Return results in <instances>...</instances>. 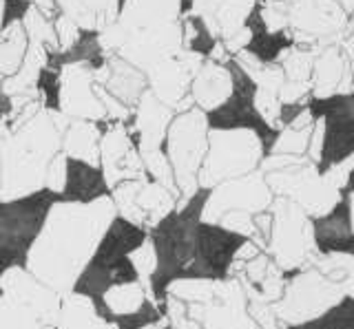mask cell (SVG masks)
<instances>
[{
	"instance_id": "obj_1",
	"label": "cell",
	"mask_w": 354,
	"mask_h": 329,
	"mask_svg": "<svg viewBox=\"0 0 354 329\" xmlns=\"http://www.w3.org/2000/svg\"><path fill=\"white\" fill-rule=\"evenodd\" d=\"M113 217L111 197L93 203L55 201L27 252L25 270L55 294L66 296Z\"/></svg>"
},
{
	"instance_id": "obj_2",
	"label": "cell",
	"mask_w": 354,
	"mask_h": 329,
	"mask_svg": "<svg viewBox=\"0 0 354 329\" xmlns=\"http://www.w3.org/2000/svg\"><path fill=\"white\" fill-rule=\"evenodd\" d=\"M69 117L40 108L20 126L0 128V199H16L44 188L47 166L62 150Z\"/></svg>"
},
{
	"instance_id": "obj_3",
	"label": "cell",
	"mask_w": 354,
	"mask_h": 329,
	"mask_svg": "<svg viewBox=\"0 0 354 329\" xmlns=\"http://www.w3.org/2000/svg\"><path fill=\"white\" fill-rule=\"evenodd\" d=\"M206 197V188H199L191 197H180L175 210L149 228V241L158 259L149 283V296L160 307L166 301V288L173 281L188 277L197 250V230L202 223Z\"/></svg>"
},
{
	"instance_id": "obj_4",
	"label": "cell",
	"mask_w": 354,
	"mask_h": 329,
	"mask_svg": "<svg viewBox=\"0 0 354 329\" xmlns=\"http://www.w3.org/2000/svg\"><path fill=\"white\" fill-rule=\"evenodd\" d=\"M259 170L274 197L290 199L310 219H328L343 201L341 190L335 188L308 157L266 155Z\"/></svg>"
},
{
	"instance_id": "obj_5",
	"label": "cell",
	"mask_w": 354,
	"mask_h": 329,
	"mask_svg": "<svg viewBox=\"0 0 354 329\" xmlns=\"http://www.w3.org/2000/svg\"><path fill=\"white\" fill-rule=\"evenodd\" d=\"M0 329H55L62 296L42 285L22 266L0 281Z\"/></svg>"
},
{
	"instance_id": "obj_6",
	"label": "cell",
	"mask_w": 354,
	"mask_h": 329,
	"mask_svg": "<svg viewBox=\"0 0 354 329\" xmlns=\"http://www.w3.org/2000/svg\"><path fill=\"white\" fill-rule=\"evenodd\" d=\"M266 157V144L252 128H213L208 130V148L197 172L199 188H215L217 183L237 179L259 170Z\"/></svg>"
},
{
	"instance_id": "obj_7",
	"label": "cell",
	"mask_w": 354,
	"mask_h": 329,
	"mask_svg": "<svg viewBox=\"0 0 354 329\" xmlns=\"http://www.w3.org/2000/svg\"><path fill=\"white\" fill-rule=\"evenodd\" d=\"M272 226L266 241V255H268L281 272H295L313 266L319 255L317 226L301 208L283 197H274L270 203Z\"/></svg>"
},
{
	"instance_id": "obj_8",
	"label": "cell",
	"mask_w": 354,
	"mask_h": 329,
	"mask_svg": "<svg viewBox=\"0 0 354 329\" xmlns=\"http://www.w3.org/2000/svg\"><path fill=\"white\" fill-rule=\"evenodd\" d=\"M208 130L206 113L197 106L175 113L166 128L162 152L171 163L173 181L180 197H191L199 190L197 172L206 157Z\"/></svg>"
},
{
	"instance_id": "obj_9",
	"label": "cell",
	"mask_w": 354,
	"mask_h": 329,
	"mask_svg": "<svg viewBox=\"0 0 354 329\" xmlns=\"http://www.w3.org/2000/svg\"><path fill=\"white\" fill-rule=\"evenodd\" d=\"M343 299L348 296L335 281H330L317 268L308 266L290 281H286L283 294L279 301L272 303V310L286 329L301 327L324 318L337 305H341Z\"/></svg>"
},
{
	"instance_id": "obj_10",
	"label": "cell",
	"mask_w": 354,
	"mask_h": 329,
	"mask_svg": "<svg viewBox=\"0 0 354 329\" xmlns=\"http://www.w3.org/2000/svg\"><path fill=\"white\" fill-rule=\"evenodd\" d=\"M288 36L295 45L319 51L339 45L346 36L350 18L337 0H283Z\"/></svg>"
},
{
	"instance_id": "obj_11",
	"label": "cell",
	"mask_w": 354,
	"mask_h": 329,
	"mask_svg": "<svg viewBox=\"0 0 354 329\" xmlns=\"http://www.w3.org/2000/svg\"><path fill=\"white\" fill-rule=\"evenodd\" d=\"M58 192L40 188L16 199H0V243L27 259Z\"/></svg>"
},
{
	"instance_id": "obj_12",
	"label": "cell",
	"mask_w": 354,
	"mask_h": 329,
	"mask_svg": "<svg viewBox=\"0 0 354 329\" xmlns=\"http://www.w3.org/2000/svg\"><path fill=\"white\" fill-rule=\"evenodd\" d=\"M272 199L274 195L266 183L263 172L254 170L243 175V177L221 181L215 188H210L204 201L202 221L217 223L219 217H224L226 212L259 215L268 210Z\"/></svg>"
},
{
	"instance_id": "obj_13",
	"label": "cell",
	"mask_w": 354,
	"mask_h": 329,
	"mask_svg": "<svg viewBox=\"0 0 354 329\" xmlns=\"http://www.w3.org/2000/svg\"><path fill=\"white\" fill-rule=\"evenodd\" d=\"M186 312L202 329H259L248 314L246 292L235 277L217 279L213 299L186 305Z\"/></svg>"
},
{
	"instance_id": "obj_14",
	"label": "cell",
	"mask_w": 354,
	"mask_h": 329,
	"mask_svg": "<svg viewBox=\"0 0 354 329\" xmlns=\"http://www.w3.org/2000/svg\"><path fill=\"white\" fill-rule=\"evenodd\" d=\"M100 166H102L111 188L120 181L147 177L140 150L131 144L127 130L120 122H113L102 133V139H100Z\"/></svg>"
},
{
	"instance_id": "obj_15",
	"label": "cell",
	"mask_w": 354,
	"mask_h": 329,
	"mask_svg": "<svg viewBox=\"0 0 354 329\" xmlns=\"http://www.w3.org/2000/svg\"><path fill=\"white\" fill-rule=\"evenodd\" d=\"M310 82H313L310 95H313V100L319 102H330L335 97L354 91V71L339 45H330L315 51L313 78H310Z\"/></svg>"
},
{
	"instance_id": "obj_16",
	"label": "cell",
	"mask_w": 354,
	"mask_h": 329,
	"mask_svg": "<svg viewBox=\"0 0 354 329\" xmlns=\"http://www.w3.org/2000/svg\"><path fill=\"white\" fill-rule=\"evenodd\" d=\"M111 197V186L100 163L64 155V183L58 201L64 203H93Z\"/></svg>"
},
{
	"instance_id": "obj_17",
	"label": "cell",
	"mask_w": 354,
	"mask_h": 329,
	"mask_svg": "<svg viewBox=\"0 0 354 329\" xmlns=\"http://www.w3.org/2000/svg\"><path fill=\"white\" fill-rule=\"evenodd\" d=\"M232 93V75L226 62H217L206 58L193 75L188 84V97L193 100L197 108L204 113L215 111L217 106L224 104Z\"/></svg>"
},
{
	"instance_id": "obj_18",
	"label": "cell",
	"mask_w": 354,
	"mask_h": 329,
	"mask_svg": "<svg viewBox=\"0 0 354 329\" xmlns=\"http://www.w3.org/2000/svg\"><path fill=\"white\" fill-rule=\"evenodd\" d=\"M106 78L100 82L104 89L124 104L127 108H136L138 102L149 91V78L140 67H136L127 58L111 53L106 60Z\"/></svg>"
},
{
	"instance_id": "obj_19",
	"label": "cell",
	"mask_w": 354,
	"mask_h": 329,
	"mask_svg": "<svg viewBox=\"0 0 354 329\" xmlns=\"http://www.w3.org/2000/svg\"><path fill=\"white\" fill-rule=\"evenodd\" d=\"M257 0H202L195 12L204 18L208 29L217 40H228L239 29L246 27V20L252 14Z\"/></svg>"
},
{
	"instance_id": "obj_20",
	"label": "cell",
	"mask_w": 354,
	"mask_h": 329,
	"mask_svg": "<svg viewBox=\"0 0 354 329\" xmlns=\"http://www.w3.org/2000/svg\"><path fill=\"white\" fill-rule=\"evenodd\" d=\"M55 329H118L113 321H109L95 310L88 296L69 292L62 296L60 314L55 321Z\"/></svg>"
},
{
	"instance_id": "obj_21",
	"label": "cell",
	"mask_w": 354,
	"mask_h": 329,
	"mask_svg": "<svg viewBox=\"0 0 354 329\" xmlns=\"http://www.w3.org/2000/svg\"><path fill=\"white\" fill-rule=\"evenodd\" d=\"M149 299L151 296H149L147 285L142 281H136V283L113 285V288H109L102 296H97V299H91V301L100 314L109 318V321H113V318L138 312Z\"/></svg>"
},
{
	"instance_id": "obj_22",
	"label": "cell",
	"mask_w": 354,
	"mask_h": 329,
	"mask_svg": "<svg viewBox=\"0 0 354 329\" xmlns=\"http://www.w3.org/2000/svg\"><path fill=\"white\" fill-rule=\"evenodd\" d=\"M55 7L58 14L86 29L102 31L118 18L115 0H55Z\"/></svg>"
},
{
	"instance_id": "obj_23",
	"label": "cell",
	"mask_w": 354,
	"mask_h": 329,
	"mask_svg": "<svg viewBox=\"0 0 354 329\" xmlns=\"http://www.w3.org/2000/svg\"><path fill=\"white\" fill-rule=\"evenodd\" d=\"M100 139L102 130L88 119H69L62 135V152L69 157L100 163Z\"/></svg>"
},
{
	"instance_id": "obj_24",
	"label": "cell",
	"mask_w": 354,
	"mask_h": 329,
	"mask_svg": "<svg viewBox=\"0 0 354 329\" xmlns=\"http://www.w3.org/2000/svg\"><path fill=\"white\" fill-rule=\"evenodd\" d=\"M313 268L326 274L330 281H335L346 296L354 299V255L343 250L319 252L313 261Z\"/></svg>"
},
{
	"instance_id": "obj_25",
	"label": "cell",
	"mask_w": 354,
	"mask_h": 329,
	"mask_svg": "<svg viewBox=\"0 0 354 329\" xmlns=\"http://www.w3.org/2000/svg\"><path fill=\"white\" fill-rule=\"evenodd\" d=\"M27 49L29 36L22 23L9 27L7 31H0V78L5 80L22 67Z\"/></svg>"
},
{
	"instance_id": "obj_26",
	"label": "cell",
	"mask_w": 354,
	"mask_h": 329,
	"mask_svg": "<svg viewBox=\"0 0 354 329\" xmlns=\"http://www.w3.org/2000/svg\"><path fill=\"white\" fill-rule=\"evenodd\" d=\"M33 89L40 106L49 113H62V69L44 62L36 73Z\"/></svg>"
},
{
	"instance_id": "obj_27",
	"label": "cell",
	"mask_w": 354,
	"mask_h": 329,
	"mask_svg": "<svg viewBox=\"0 0 354 329\" xmlns=\"http://www.w3.org/2000/svg\"><path fill=\"white\" fill-rule=\"evenodd\" d=\"M215 281L217 279H202V277L177 279L166 288V296H173V299L182 301L186 305L208 303L215 294Z\"/></svg>"
},
{
	"instance_id": "obj_28",
	"label": "cell",
	"mask_w": 354,
	"mask_h": 329,
	"mask_svg": "<svg viewBox=\"0 0 354 329\" xmlns=\"http://www.w3.org/2000/svg\"><path fill=\"white\" fill-rule=\"evenodd\" d=\"M164 312H162V307L155 303V301H147L138 312H133V314H127V316H120V318H113V323L118 329H144V327H149V325H155V323H160L164 321Z\"/></svg>"
},
{
	"instance_id": "obj_29",
	"label": "cell",
	"mask_w": 354,
	"mask_h": 329,
	"mask_svg": "<svg viewBox=\"0 0 354 329\" xmlns=\"http://www.w3.org/2000/svg\"><path fill=\"white\" fill-rule=\"evenodd\" d=\"M321 172H324V177L335 186V188H339L343 192V188L350 183L352 175H354V148L350 152H346L341 159H332L328 163V168Z\"/></svg>"
},
{
	"instance_id": "obj_30",
	"label": "cell",
	"mask_w": 354,
	"mask_h": 329,
	"mask_svg": "<svg viewBox=\"0 0 354 329\" xmlns=\"http://www.w3.org/2000/svg\"><path fill=\"white\" fill-rule=\"evenodd\" d=\"M129 257H131L133 266H136V270L140 274V281L147 285V290H149L151 277H153V272H155V266H158V259H155V250L151 246V241H147L144 246H140L136 252H131Z\"/></svg>"
},
{
	"instance_id": "obj_31",
	"label": "cell",
	"mask_w": 354,
	"mask_h": 329,
	"mask_svg": "<svg viewBox=\"0 0 354 329\" xmlns=\"http://www.w3.org/2000/svg\"><path fill=\"white\" fill-rule=\"evenodd\" d=\"M33 9V0H3V18H0V31L25 23V18Z\"/></svg>"
},
{
	"instance_id": "obj_32",
	"label": "cell",
	"mask_w": 354,
	"mask_h": 329,
	"mask_svg": "<svg viewBox=\"0 0 354 329\" xmlns=\"http://www.w3.org/2000/svg\"><path fill=\"white\" fill-rule=\"evenodd\" d=\"M248 314L259 329H286L277 318L272 303H252L248 301Z\"/></svg>"
},
{
	"instance_id": "obj_33",
	"label": "cell",
	"mask_w": 354,
	"mask_h": 329,
	"mask_svg": "<svg viewBox=\"0 0 354 329\" xmlns=\"http://www.w3.org/2000/svg\"><path fill=\"white\" fill-rule=\"evenodd\" d=\"M64 183V152L60 150L58 155L51 159L47 166V177H44V188H49L53 192H60Z\"/></svg>"
},
{
	"instance_id": "obj_34",
	"label": "cell",
	"mask_w": 354,
	"mask_h": 329,
	"mask_svg": "<svg viewBox=\"0 0 354 329\" xmlns=\"http://www.w3.org/2000/svg\"><path fill=\"white\" fill-rule=\"evenodd\" d=\"M18 266L25 268V257L0 243V281H3V277L11 268H18ZM0 294H3V288H0Z\"/></svg>"
},
{
	"instance_id": "obj_35",
	"label": "cell",
	"mask_w": 354,
	"mask_h": 329,
	"mask_svg": "<svg viewBox=\"0 0 354 329\" xmlns=\"http://www.w3.org/2000/svg\"><path fill=\"white\" fill-rule=\"evenodd\" d=\"M339 47H341L343 56L348 58L350 67H352V71H354V16L350 18L348 29H346V36H343V40L339 42Z\"/></svg>"
},
{
	"instance_id": "obj_36",
	"label": "cell",
	"mask_w": 354,
	"mask_h": 329,
	"mask_svg": "<svg viewBox=\"0 0 354 329\" xmlns=\"http://www.w3.org/2000/svg\"><path fill=\"white\" fill-rule=\"evenodd\" d=\"M348 212H350V235L354 237V190L348 195Z\"/></svg>"
},
{
	"instance_id": "obj_37",
	"label": "cell",
	"mask_w": 354,
	"mask_h": 329,
	"mask_svg": "<svg viewBox=\"0 0 354 329\" xmlns=\"http://www.w3.org/2000/svg\"><path fill=\"white\" fill-rule=\"evenodd\" d=\"M337 3L348 16H354V0H337Z\"/></svg>"
},
{
	"instance_id": "obj_38",
	"label": "cell",
	"mask_w": 354,
	"mask_h": 329,
	"mask_svg": "<svg viewBox=\"0 0 354 329\" xmlns=\"http://www.w3.org/2000/svg\"><path fill=\"white\" fill-rule=\"evenodd\" d=\"M197 3H202V0H195V7H197ZM193 12H195V9H193Z\"/></svg>"
},
{
	"instance_id": "obj_39",
	"label": "cell",
	"mask_w": 354,
	"mask_h": 329,
	"mask_svg": "<svg viewBox=\"0 0 354 329\" xmlns=\"http://www.w3.org/2000/svg\"><path fill=\"white\" fill-rule=\"evenodd\" d=\"M352 93H354V91H352Z\"/></svg>"
}]
</instances>
